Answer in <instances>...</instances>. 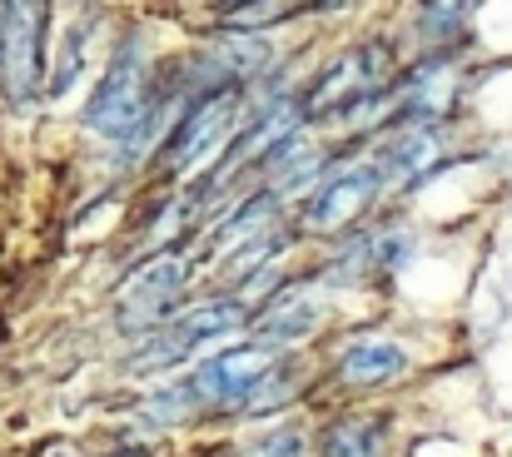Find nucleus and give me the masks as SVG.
Segmentation results:
<instances>
[{
	"instance_id": "1",
	"label": "nucleus",
	"mask_w": 512,
	"mask_h": 457,
	"mask_svg": "<svg viewBox=\"0 0 512 457\" xmlns=\"http://www.w3.org/2000/svg\"><path fill=\"white\" fill-rule=\"evenodd\" d=\"M150 110V50H145V35L130 30L105 70V80L95 85L90 105H85V125L100 130V135H130Z\"/></svg>"
},
{
	"instance_id": "2",
	"label": "nucleus",
	"mask_w": 512,
	"mask_h": 457,
	"mask_svg": "<svg viewBox=\"0 0 512 457\" xmlns=\"http://www.w3.org/2000/svg\"><path fill=\"white\" fill-rule=\"evenodd\" d=\"M40 5H5L0 10V90L10 105H30L45 75V50H40Z\"/></svg>"
},
{
	"instance_id": "3",
	"label": "nucleus",
	"mask_w": 512,
	"mask_h": 457,
	"mask_svg": "<svg viewBox=\"0 0 512 457\" xmlns=\"http://www.w3.org/2000/svg\"><path fill=\"white\" fill-rule=\"evenodd\" d=\"M378 189H383V174H378V164L368 159H353V164H343L334 169L314 194H309V204H304V229L309 234H339L348 224H358L363 214H368V204L378 199Z\"/></svg>"
},
{
	"instance_id": "4",
	"label": "nucleus",
	"mask_w": 512,
	"mask_h": 457,
	"mask_svg": "<svg viewBox=\"0 0 512 457\" xmlns=\"http://www.w3.org/2000/svg\"><path fill=\"white\" fill-rule=\"evenodd\" d=\"M239 323H244V304H234V299H209V304L179 313L170 328H160V333L150 338V348H140V353L130 358V368H135V373L170 368L179 358H189L199 343H209V338H219V333H229V328H239Z\"/></svg>"
},
{
	"instance_id": "5",
	"label": "nucleus",
	"mask_w": 512,
	"mask_h": 457,
	"mask_svg": "<svg viewBox=\"0 0 512 457\" xmlns=\"http://www.w3.org/2000/svg\"><path fill=\"white\" fill-rule=\"evenodd\" d=\"M274 373V348L264 343H249V348H229L219 358H209L194 378H189V393L194 403H244L259 393V383Z\"/></svg>"
},
{
	"instance_id": "6",
	"label": "nucleus",
	"mask_w": 512,
	"mask_h": 457,
	"mask_svg": "<svg viewBox=\"0 0 512 457\" xmlns=\"http://www.w3.org/2000/svg\"><path fill=\"white\" fill-rule=\"evenodd\" d=\"M184 279H189L184 259L160 254L155 264H145V269L125 284L120 308H115V323H120L125 333H150V328H160L165 313L174 308V299H179V289H184Z\"/></svg>"
},
{
	"instance_id": "7",
	"label": "nucleus",
	"mask_w": 512,
	"mask_h": 457,
	"mask_svg": "<svg viewBox=\"0 0 512 457\" xmlns=\"http://www.w3.org/2000/svg\"><path fill=\"white\" fill-rule=\"evenodd\" d=\"M234 130V90H219V95H199L184 115V125L170 135V150H165V169L170 174H189L204 154H219L224 135Z\"/></svg>"
},
{
	"instance_id": "8",
	"label": "nucleus",
	"mask_w": 512,
	"mask_h": 457,
	"mask_svg": "<svg viewBox=\"0 0 512 457\" xmlns=\"http://www.w3.org/2000/svg\"><path fill=\"white\" fill-rule=\"evenodd\" d=\"M383 75H388V50L383 45H363V50H348L343 60L329 65V75L309 90L304 110L319 115V110H343V105H358L368 95L383 90Z\"/></svg>"
},
{
	"instance_id": "9",
	"label": "nucleus",
	"mask_w": 512,
	"mask_h": 457,
	"mask_svg": "<svg viewBox=\"0 0 512 457\" xmlns=\"http://www.w3.org/2000/svg\"><path fill=\"white\" fill-rule=\"evenodd\" d=\"M438 159H443V135H438L433 125H408L393 145H383V154H378L373 164H378L383 184H413V179H423Z\"/></svg>"
},
{
	"instance_id": "10",
	"label": "nucleus",
	"mask_w": 512,
	"mask_h": 457,
	"mask_svg": "<svg viewBox=\"0 0 512 457\" xmlns=\"http://www.w3.org/2000/svg\"><path fill=\"white\" fill-rule=\"evenodd\" d=\"M408 368V353L393 343V338H358L348 343L339 358V378L348 388H378V383H393L398 373Z\"/></svg>"
},
{
	"instance_id": "11",
	"label": "nucleus",
	"mask_w": 512,
	"mask_h": 457,
	"mask_svg": "<svg viewBox=\"0 0 512 457\" xmlns=\"http://www.w3.org/2000/svg\"><path fill=\"white\" fill-rule=\"evenodd\" d=\"M314 328H319V304H314L309 294H279L274 304L259 313L254 343L284 348V343H294V338H304V333H314Z\"/></svg>"
},
{
	"instance_id": "12",
	"label": "nucleus",
	"mask_w": 512,
	"mask_h": 457,
	"mask_svg": "<svg viewBox=\"0 0 512 457\" xmlns=\"http://www.w3.org/2000/svg\"><path fill=\"white\" fill-rule=\"evenodd\" d=\"M274 204H279V194L274 189H264V194H249L219 229H214V244H209V254L214 259H224V254H239V244L249 249L254 239H264L269 234V219H274Z\"/></svg>"
},
{
	"instance_id": "13",
	"label": "nucleus",
	"mask_w": 512,
	"mask_h": 457,
	"mask_svg": "<svg viewBox=\"0 0 512 457\" xmlns=\"http://www.w3.org/2000/svg\"><path fill=\"white\" fill-rule=\"evenodd\" d=\"M403 110H413V115H438V110H448V100H453V70L448 65H423L408 85H403Z\"/></svg>"
},
{
	"instance_id": "14",
	"label": "nucleus",
	"mask_w": 512,
	"mask_h": 457,
	"mask_svg": "<svg viewBox=\"0 0 512 457\" xmlns=\"http://www.w3.org/2000/svg\"><path fill=\"white\" fill-rule=\"evenodd\" d=\"M324 457H383V423L378 418H348L329 428Z\"/></svg>"
},
{
	"instance_id": "15",
	"label": "nucleus",
	"mask_w": 512,
	"mask_h": 457,
	"mask_svg": "<svg viewBox=\"0 0 512 457\" xmlns=\"http://www.w3.org/2000/svg\"><path fill=\"white\" fill-rule=\"evenodd\" d=\"M264 60H269V45L264 40H244V35H224L219 45H214V55H209V65L234 85V80H244V75H254V70H264Z\"/></svg>"
},
{
	"instance_id": "16",
	"label": "nucleus",
	"mask_w": 512,
	"mask_h": 457,
	"mask_svg": "<svg viewBox=\"0 0 512 457\" xmlns=\"http://www.w3.org/2000/svg\"><path fill=\"white\" fill-rule=\"evenodd\" d=\"M90 40H95V25H90V20L70 25V35H65V50H60V75H55V95H60V90H70V80L80 75V55L90 50Z\"/></svg>"
},
{
	"instance_id": "17",
	"label": "nucleus",
	"mask_w": 512,
	"mask_h": 457,
	"mask_svg": "<svg viewBox=\"0 0 512 457\" xmlns=\"http://www.w3.org/2000/svg\"><path fill=\"white\" fill-rule=\"evenodd\" d=\"M239 457H304V433L299 428H269L264 438H254Z\"/></svg>"
},
{
	"instance_id": "18",
	"label": "nucleus",
	"mask_w": 512,
	"mask_h": 457,
	"mask_svg": "<svg viewBox=\"0 0 512 457\" xmlns=\"http://www.w3.org/2000/svg\"><path fill=\"white\" fill-rule=\"evenodd\" d=\"M279 15H289V10L284 5H239L224 15V25L239 35V30H259V20H279Z\"/></svg>"
}]
</instances>
